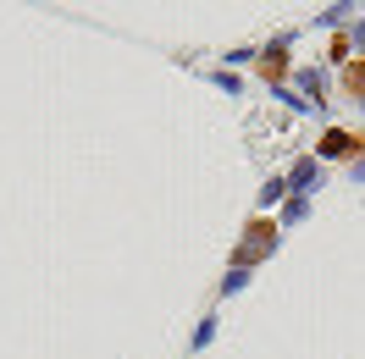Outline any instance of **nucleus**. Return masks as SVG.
<instances>
[{
	"mask_svg": "<svg viewBox=\"0 0 365 359\" xmlns=\"http://www.w3.org/2000/svg\"><path fill=\"white\" fill-rule=\"evenodd\" d=\"M250 232H255V238H250V244H244V249H238V260H260V254L272 249V227H266V222H255Z\"/></svg>",
	"mask_w": 365,
	"mask_h": 359,
	"instance_id": "nucleus-1",
	"label": "nucleus"
},
{
	"mask_svg": "<svg viewBox=\"0 0 365 359\" xmlns=\"http://www.w3.org/2000/svg\"><path fill=\"white\" fill-rule=\"evenodd\" d=\"M321 150H327V155H349V150H354V138H349V133H327Z\"/></svg>",
	"mask_w": 365,
	"mask_h": 359,
	"instance_id": "nucleus-2",
	"label": "nucleus"
}]
</instances>
